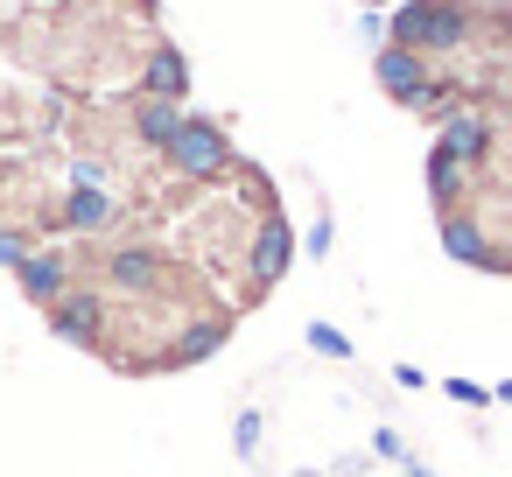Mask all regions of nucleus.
<instances>
[{"mask_svg":"<svg viewBox=\"0 0 512 477\" xmlns=\"http://www.w3.org/2000/svg\"><path fill=\"white\" fill-rule=\"evenodd\" d=\"M470 29H477V8L470 0H400L393 8V22H386V36H393V50H414V57H456L463 43H470Z\"/></svg>","mask_w":512,"mask_h":477,"instance_id":"nucleus-1","label":"nucleus"},{"mask_svg":"<svg viewBox=\"0 0 512 477\" xmlns=\"http://www.w3.org/2000/svg\"><path fill=\"white\" fill-rule=\"evenodd\" d=\"M162 162H169L183 183H225V176H239V148L225 141V127H218V120H190V113H183V127H176V141L162 148Z\"/></svg>","mask_w":512,"mask_h":477,"instance_id":"nucleus-2","label":"nucleus"},{"mask_svg":"<svg viewBox=\"0 0 512 477\" xmlns=\"http://www.w3.org/2000/svg\"><path fill=\"white\" fill-rule=\"evenodd\" d=\"M50 337L57 344H78V351H106V295L71 281L57 302H50Z\"/></svg>","mask_w":512,"mask_h":477,"instance_id":"nucleus-3","label":"nucleus"},{"mask_svg":"<svg viewBox=\"0 0 512 477\" xmlns=\"http://www.w3.org/2000/svg\"><path fill=\"white\" fill-rule=\"evenodd\" d=\"M253 295H267L288 267H295V232H288V218L281 211H260V225H253Z\"/></svg>","mask_w":512,"mask_h":477,"instance_id":"nucleus-4","label":"nucleus"},{"mask_svg":"<svg viewBox=\"0 0 512 477\" xmlns=\"http://www.w3.org/2000/svg\"><path fill=\"white\" fill-rule=\"evenodd\" d=\"M232 337V309H204V316H190L176 337H169V351H162V372H183V365H204L218 344Z\"/></svg>","mask_w":512,"mask_h":477,"instance_id":"nucleus-5","label":"nucleus"},{"mask_svg":"<svg viewBox=\"0 0 512 477\" xmlns=\"http://www.w3.org/2000/svg\"><path fill=\"white\" fill-rule=\"evenodd\" d=\"M428 85H435V64L428 57H414V50H379V92L393 99V106H421L428 99Z\"/></svg>","mask_w":512,"mask_h":477,"instance_id":"nucleus-6","label":"nucleus"},{"mask_svg":"<svg viewBox=\"0 0 512 477\" xmlns=\"http://www.w3.org/2000/svg\"><path fill=\"white\" fill-rule=\"evenodd\" d=\"M15 281H22V295H29L36 309H50V302L78 281V260H71L64 246H36V253H29V267H22Z\"/></svg>","mask_w":512,"mask_h":477,"instance_id":"nucleus-7","label":"nucleus"},{"mask_svg":"<svg viewBox=\"0 0 512 477\" xmlns=\"http://www.w3.org/2000/svg\"><path fill=\"white\" fill-rule=\"evenodd\" d=\"M106 281L127 288V295H155V288L169 281V260H162L155 246H113V253H106Z\"/></svg>","mask_w":512,"mask_h":477,"instance_id":"nucleus-8","label":"nucleus"},{"mask_svg":"<svg viewBox=\"0 0 512 477\" xmlns=\"http://www.w3.org/2000/svg\"><path fill=\"white\" fill-rule=\"evenodd\" d=\"M183 92H190V64H183V50H176V43H148L141 99H169V106H183Z\"/></svg>","mask_w":512,"mask_h":477,"instance_id":"nucleus-9","label":"nucleus"},{"mask_svg":"<svg viewBox=\"0 0 512 477\" xmlns=\"http://www.w3.org/2000/svg\"><path fill=\"white\" fill-rule=\"evenodd\" d=\"M113 218H120V204H113V190H99V183H71L64 211H57L64 232H106Z\"/></svg>","mask_w":512,"mask_h":477,"instance_id":"nucleus-10","label":"nucleus"},{"mask_svg":"<svg viewBox=\"0 0 512 477\" xmlns=\"http://www.w3.org/2000/svg\"><path fill=\"white\" fill-rule=\"evenodd\" d=\"M442 246H449V260H463V267H491V232H484L477 211H442Z\"/></svg>","mask_w":512,"mask_h":477,"instance_id":"nucleus-11","label":"nucleus"},{"mask_svg":"<svg viewBox=\"0 0 512 477\" xmlns=\"http://www.w3.org/2000/svg\"><path fill=\"white\" fill-rule=\"evenodd\" d=\"M176 127H183V106H169V99H141V106H134V141H141V148L162 155V148L176 141Z\"/></svg>","mask_w":512,"mask_h":477,"instance_id":"nucleus-12","label":"nucleus"},{"mask_svg":"<svg viewBox=\"0 0 512 477\" xmlns=\"http://www.w3.org/2000/svg\"><path fill=\"white\" fill-rule=\"evenodd\" d=\"M470 183H477V176H470L463 162H449L442 148L428 155V197H435L442 211H456V197H470Z\"/></svg>","mask_w":512,"mask_h":477,"instance_id":"nucleus-13","label":"nucleus"},{"mask_svg":"<svg viewBox=\"0 0 512 477\" xmlns=\"http://www.w3.org/2000/svg\"><path fill=\"white\" fill-rule=\"evenodd\" d=\"M29 253H36V239H29V232H8V225H0V267L22 274V267H29Z\"/></svg>","mask_w":512,"mask_h":477,"instance_id":"nucleus-14","label":"nucleus"},{"mask_svg":"<svg viewBox=\"0 0 512 477\" xmlns=\"http://www.w3.org/2000/svg\"><path fill=\"white\" fill-rule=\"evenodd\" d=\"M309 351H323V358H337V365H344V358H351V337H344V330H330V323H316V330H309Z\"/></svg>","mask_w":512,"mask_h":477,"instance_id":"nucleus-15","label":"nucleus"},{"mask_svg":"<svg viewBox=\"0 0 512 477\" xmlns=\"http://www.w3.org/2000/svg\"><path fill=\"white\" fill-rule=\"evenodd\" d=\"M449 400H463V407H484L491 393H484V386H470V379H449Z\"/></svg>","mask_w":512,"mask_h":477,"instance_id":"nucleus-16","label":"nucleus"},{"mask_svg":"<svg viewBox=\"0 0 512 477\" xmlns=\"http://www.w3.org/2000/svg\"><path fill=\"white\" fill-rule=\"evenodd\" d=\"M309 253H316V260L330 253V218H316V225H309Z\"/></svg>","mask_w":512,"mask_h":477,"instance_id":"nucleus-17","label":"nucleus"},{"mask_svg":"<svg viewBox=\"0 0 512 477\" xmlns=\"http://www.w3.org/2000/svg\"><path fill=\"white\" fill-rule=\"evenodd\" d=\"M8 183H15V169H8V162H0V197H8Z\"/></svg>","mask_w":512,"mask_h":477,"instance_id":"nucleus-18","label":"nucleus"},{"mask_svg":"<svg viewBox=\"0 0 512 477\" xmlns=\"http://www.w3.org/2000/svg\"><path fill=\"white\" fill-rule=\"evenodd\" d=\"M372 8H379V0H372Z\"/></svg>","mask_w":512,"mask_h":477,"instance_id":"nucleus-19","label":"nucleus"}]
</instances>
